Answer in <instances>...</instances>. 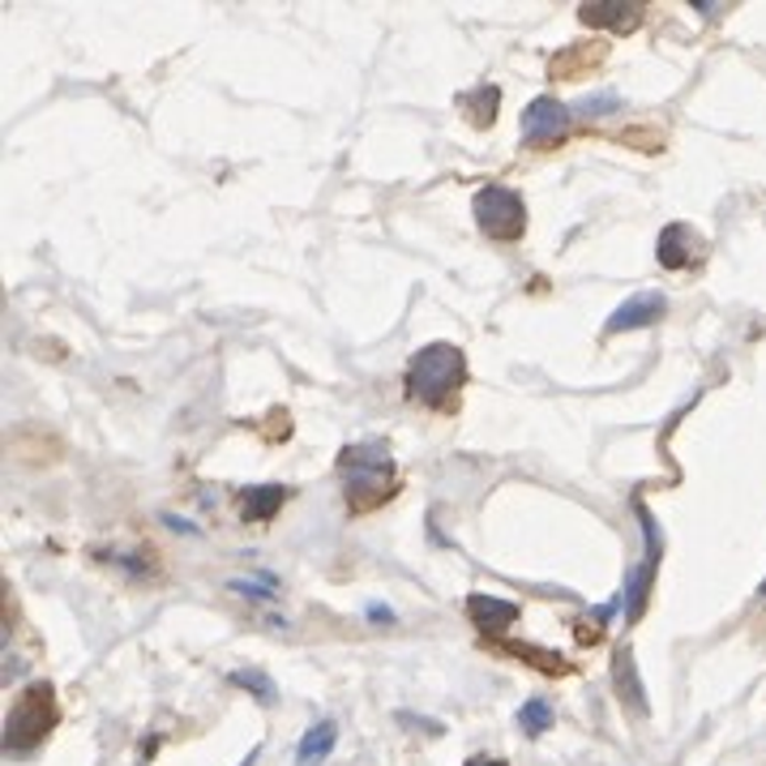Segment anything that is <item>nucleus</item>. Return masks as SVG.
Returning <instances> with one entry per match:
<instances>
[{
    "instance_id": "f257e3e1",
    "label": "nucleus",
    "mask_w": 766,
    "mask_h": 766,
    "mask_svg": "<svg viewBox=\"0 0 766 766\" xmlns=\"http://www.w3.org/2000/svg\"><path fill=\"white\" fill-rule=\"evenodd\" d=\"M339 479H343V497L352 501V510H373L398 493V472L385 442H360L339 454Z\"/></svg>"
},
{
    "instance_id": "f03ea898",
    "label": "nucleus",
    "mask_w": 766,
    "mask_h": 766,
    "mask_svg": "<svg viewBox=\"0 0 766 766\" xmlns=\"http://www.w3.org/2000/svg\"><path fill=\"white\" fill-rule=\"evenodd\" d=\"M463 382H467V355L454 343H428L407 364V398L424 403V407H437V403L454 398Z\"/></svg>"
},
{
    "instance_id": "7ed1b4c3",
    "label": "nucleus",
    "mask_w": 766,
    "mask_h": 766,
    "mask_svg": "<svg viewBox=\"0 0 766 766\" xmlns=\"http://www.w3.org/2000/svg\"><path fill=\"white\" fill-rule=\"evenodd\" d=\"M56 720H61V711H56V694H52V685H31V690L18 698V706L9 711L4 745H9V749L34 745V741H43V736L56 728Z\"/></svg>"
},
{
    "instance_id": "20e7f679",
    "label": "nucleus",
    "mask_w": 766,
    "mask_h": 766,
    "mask_svg": "<svg viewBox=\"0 0 766 766\" xmlns=\"http://www.w3.org/2000/svg\"><path fill=\"white\" fill-rule=\"evenodd\" d=\"M472 215H476L479 231L493 236V240H518L527 231V206L506 185H484L472 197Z\"/></svg>"
},
{
    "instance_id": "39448f33",
    "label": "nucleus",
    "mask_w": 766,
    "mask_h": 766,
    "mask_svg": "<svg viewBox=\"0 0 766 766\" xmlns=\"http://www.w3.org/2000/svg\"><path fill=\"white\" fill-rule=\"evenodd\" d=\"M570 107L566 103H557V99H531L527 107H522V121H518V128H522V137L527 142H552V137H561V133H570Z\"/></svg>"
},
{
    "instance_id": "423d86ee",
    "label": "nucleus",
    "mask_w": 766,
    "mask_h": 766,
    "mask_svg": "<svg viewBox=\"0 0 766 766\" xmlns=\"http://www.w3.org/2000/svg\"><path fill=\"white\" fill-rule=\"evenodd\" d=\"M669 313V300L664 291H639L630 300H621V309L604 321V334H625V330H642V325H655V321Z\"/></svg>"
},
{
    "instance_id": "0eeeda50",
    "label": "nucleus",
    "mask_w": 766,
    "mask_h": 766,
    "mask_svg": "<svg viewBox=\"0 0 766 766\" xmlns=\"http://www.w3.org/2000/svg\"><path fill=\"white\" fill-rule=\"evenodd\" d=\"M655 257H660V266H669V270H690V266L703 261V240H698V231L690 224H669L660 231Z\"/></svg>"
},
{
    "instance_id": "6e6552de",
    "label": "nucleus",
    "mask_w": 766,
    "mask_h": 766,
    "mask_svg": "<svg viewBox=\"0 0 766 766\" xmlns=\"http://www.w3.org/2000/svg\"><path fill=\"white\" fill-rule=\"evenodd\" d=\"M467 617L476 621V630L484 639L506 634V625L518 621V604L514 600H497V596H472L467 600Z\"/></svg>"
},
{
    "instance_id": "1a4fd4ad",
    "label": "nucleus",
    "mask_w": 766,
    "mask_h": 766,
    "mask_svg": "<svg viewBox=\"0 0 766 766\" xmlns=\"http://www.w3.org/2000/svg\"><path fill=\"white\" fill-rule=\"evenodd\" d=\"M612 690H617V698L625 703V711L646 715V694H642V676H639V669H634L630 646H621V651L612 655Z\"/></svg>"
},
{
    "instance_id": "9d476101",
    "label": "nucleus",
    "mask_w": 766,
    "mask_h": 766,
    "mask_svg": "<svg viewBox=\"0 0 766 766\" xmlns=\"http://www.w3.org/2000/svg\"><path fill=\"white\" fill-rule=\"evenodd\" d=\"M578 18H582V27H612V31H634L642 18L639 4H630V0H612V4H596V0H587L582 9H578Z\"/></svg>"
},
{
    "instance_id": "9b49d317",
    "label": "nucleus",
    "mask_w": 766,
    "mask_h": 766,
    "mask_svg": "<svg viewBox=\"0 0 766 766\" xmlns=\"http://www.w3.org/2000/svg\"><path fill=\"white\" fill-rule=\"evenodd\" d=\"M283 501H288V488H283V484H253V488H240V518H245V522L270 518V514H279Z\"/></svg>"
},
{
    "instance_id": "f8f14e48",
    "label": "nucleus",
    "mask_w": 766,
    "mask_h": 766,
    "mask_svg": "<svg viewBox=\"0 0 766 766\" xmlns=\"http://www.w3.org/2000/svg\"><path fill=\"white\" fill-rule=\"evenodd\" d=\"M334 741H339L334 720H321V724H313L309 733L300 736V745H296V766H321L330 754H334Z\"/></svg>"
},
{
    "instance_id": "ddd939ff",
    "label": "nucleus",
    "mask_w": 766,
    "mask_h": 766,
    "mask_svg": "<svg viewBox=\"0 0 766 766\" xmlns=\"http://www.w3.org/2000/svg\"><path fill=\"white\" fill-rule=\"evenodd\" d=\"M227 681H231V685H240V690H249V694H253L261 706H275V703H279V690H275V681H270L266 672L236 669V672H227Z\"/></svg>"
},
{
    "instance_id": "4468645a",
    "label": "nucleus",
    "mask_w": 766,
    "mask_h": 766,
    "mask_svg": "<svg viewBox=\"0 0 766 766\" xmlns=\"http://www.w3.org/2000/svg\"><path fill=\"white\" fill-rule=\"evenodd\" d=\"M552 720H557V715H552V706L544 703V698H527V703H522V711H518V728L531 736V741L548 733V728H552Z\"/></svg>"
},
{
    "instance_id": "2eb2a0df",
    "label": "nucleus",
    "mask_w": 766,
    "mask_h": 766,
    "mask_svg": "<svg viewBox=\"0 0 766 766\" xmlns=\"http://www.w3.org/2000/svg\"><path fill=\"white\" fill-rule=\"evenodd\" d=\"M497 103H501V91H497V86H479V91H472V99H467L463 107L472 112L476 125L488 128L493 125V116H497Z\"/></svg>"
},
{
    "instance_id": "dca6fc26",
    "label": "nucleus",
    "mask_w": 766,
    "mask_h": 766,
    "mask_svg": "<svg viewBox=\"0 0 766 766\" xmlns=\"http://www.w3.org/2000/svg\"><path fill=\"white\" fill-rule=\"evenodd\" d=\"M617 107H621V99H612V95L578 99V103H574V112H578V116H604V112H617Z\"/></svg>"
},
{
    "instance_id": "f3484780",
    "label": "nucleus",
    "mask_w": 766,
    "mask_h": 766,
    "mask_svg": "<svg viewBox=\"0 0 766 766\" xmlns=\"http://www.w3.org/2000/svg\"><path fill=\"white\" fill-rule=\"evenodd\" d=\"M231 591L253 596V600H275V587H253V582H231Z\"/></svg>"
},
{
    "instance_id": "a211bd4d",
    "label": "nucleus",
    "mask_w": 766,
    "mask_h": 766,
    "mask_svg": "<svg viewBox=\"0 0 766 766\" xmlns=\"http://www.w3.org/2000/svg\"><path fill=\"white\" fill-rule=\"evenodd\" d=\"M163 527H172V531H180V536H201L197 522H185V518H176V514H163Z\"/></svg>"
},
{
    "instance_id": "6ab92c4d",
    "label": "nucleus",
    "mask_w": 766,
    "mask_h": 766,
    "mask_svg": "<svg viewBox=\"0 0 766 766\" xmlns=\"http://www.w3.org/2000/svg\"><path fill=\"white\" fill-rule=\"evenodd\" d=\"M694 9H698V13H703V18H720V13H724V9H728V4H706V0H698V4H694Z\"/></svg>"
},
{
    "instance_id": "aec40b11",
    "label": "nucleus",
    "mask_w": 766,
    "mask_h": 766,
    "mask_svg": "<svg viewBox=\"0 0 766 766\" xmlns=\"http://www.w3.org/2000/svg\"><path fill=\"white\" fill-rule=\"evenodd\" d=\"M369 617H373V621H382V625H385V621H394V612H390L385 604H373V608H369Z\"/></svg>"
},
{
    "instance_id": "412c9836",
    "label": "nucleus",
    "mask_w": 766,
    "mask_h": 766,
    "mask_svg": "<svg viewBox=\"0 0 766 766\" xmlns=\"http://www.w3.org/2000/svg\"><path fill=\"white\" fill-rule=\"evenodd\" d=\"M467 766H506V763H501V758H472Z\"/></svg>"
}]
</instances>
